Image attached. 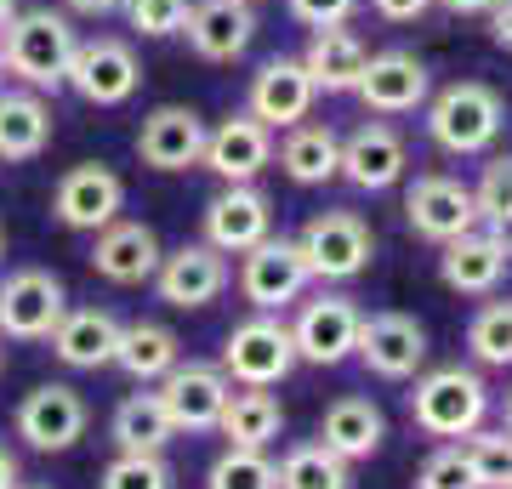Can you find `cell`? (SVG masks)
I'll return each mask as SVG.
<instances>
[{
  "label": "cell",
  "mask_w": 512,
  "mask_h": 489,
  "mask_svg": "<svg viewBox=\"0 0 512 489\" xmlns=\"http://www.w3.org/2000/svg\"><path fill=\"white\" fill-rule=\"evenodd\" d=\"M359 319L365 313L353 308V296H313V302H302V313H296L291 325V342H296V359L308 364H342L353 353V336H359Z\"/></svg>",
  "instance_id": "obj_16"
},
{
  "label": "cell",
  "mask_w": 512,
  "mask_h": 489,
  "mask_svg": "<svg viewBox=\"0 0 512 489\" xmlns=\"http://www.w3.org/2000/svg\"><path fill=\"white\" fill-rule=\"evenodd\" d=\"M143 69H137V52H131L126 40L114 35H97V40H80L69 57V74H63V86L74 97H86L97 109H114V103H126L131 91H137Z\"/></svg>",
  "instance_id": "obj_8"
},
{
  "label": "cell",
  "mask_w": 512,
  "mask_h": 489,
  "mask_svg": "<svg viewBox=\"0 0 512 489\" xmlns=\"http://www.w3.org/2000/svg\"><path fill=\"white\" fill-rule=\"evenodd\" d=\"M205 114L188 109V103H165L143 120L137 131V160L154 165V171H194L205 160Z\"/></svg>",
  "instance_id": "obj_15"
},
{
  "label": "cell",
  "mask_w": 512,
  "mask_h": 489,
  "mask_svg": "<svg viewBox=\"0 0 512 489\" xmlns=\"http://www.w3.org/2000/svg\"><path fill=\"white\" fill-rule=\"evenodd\" d=\"M365 63H370L365 40L353 35V29H342V23L336 29H313L308 52H302V69H308L313 91H353Z\"/></svg>",
  "instance_id": "obj_26"
},
{
  "label": "cell",
  "mask_w": 512,
  "mask_h": 489,
  "mask_svg": "<svg viewBox=\"0 0 512 489\" xmlns=\"http://www.w3.org/2000/svg\"><path fill=\"white\" fill-rule=\"evenodd\" d=\"M507 433H512V393H507Z\"/></svg>",
  "instance_id": "obj_50"
},
{
  "label": "cell",
  "mask_w": 512,
  "mask_h": 489,
  "mask_svg": "<svg viewBox=\"0 0 512 489\" xmlns=\"http://www.w3.org/2000/svg\"><path fill=\"white\" fill-rule=\"evenodd\" d=\"M0 74H6V63H0Z\"/></svg>",
  "instance_id": "obj_53"
},
{
  "label": "cell",
  "mask_w": 512,
  "mask_h": 489,
  "mask_svg": "<svg viewBox=\"0 0 512 489\" xmlns=\"http://www.w3.org/2000/svg\"><path fill=\"white\" fill-rule=\"evenodd\" d=\"M279 427H285V410H279V399L268 393V387H245V393H228V404H222V421L217 433L234 444V450H268L279 438Z\"/></svg>",
  "instance_id": "obj_30"
},
{
  "label": "cell",
  "mask_w": 512,
  "mask_h": 489,
  "mask_svg": "<svg viewBox=\"0 0 512 489\" xmlns=\"http://www.w3.org/2000/svg\"><path fill=\"white\" fill-rule=\"evenodd\" d=\"M296 370V342L291 325H279L274 313H256L245 325L228 330L222 342V376L239 387H279Z\"/></svg>",
  "instance_id": "obj_4"
},
{
  "label": "cell",
  "mask_w": 512,
  "mask_h": 489,
  "mask_svg": "<svg viewBox=\"0 0 512 489\" xmlns=\"http://www.w3.org/2000/svg\"><path fill=\"white\" fill-rule=\"evenodd\" d=\"M404 217H410V228L421 239L444 245V239L478 228V205H473V188L467 182L444 177V171H427V177H416L404 188Z\"/></svg>",
  "instance_id": "obj_13"
},
{
  "label": "cell",
  "mask_w": 512,
  "mask_h": 489,
  "mask_svg": "<svg viewBox=\"0 0 512 489\" xmlns=\"http://www.w3.org/2000/svg\"><path fill=\"white\" fill-rule=\"evenodd\" d=\"M274 160V131L262 126L251 109L228 114L217 131H205V171H217L222 182H256V171Z\"/></svg>",
  "instance_id": "obj_19"
},
{
  "label": "cell",
  "mask_w": 512,
  "mask_h": 489,
  "mask_svg": "<svg viewBox=\"0 0 512 489\" xmlns=\"http://www.w3.org/2000/svg\"><path fill=\"white\" fill-rule=\"evenodd\" d=\"M52 353L69 370H97V364H114V342H120V319L103 308H69L57 319V330L46 336Z\"/></svg>",
  "instance_id": "obj_25"
},
{
  "label": "cell",
  "mask_w": 512,
  "mask_h": 489,
  "mask_svg": "<svg viewBox=\"0 0 512 489\" xmlns=\"http://www.w3.org/2000/svg\"><path fill=\"white\" fill-rule=\"evenodd\" d=\"M302 256H308V273L313 279H330V285H348L370 268L376 256V239H370V222L359 211H319L308 217L302 228Z\"/></svg>",
  "instance_id": "obj_5"
},
{
  "label": "cell",
  "mask_w": 512,
  "mask_h": 489,
  "mask_svg": "<svg viewBox=\"0 0 512 489\" xmlns=\"http://www.w3.org/2000/svg\"><path fill=\"white\" fill-rule=\"evenodd\" d=\"M382 438H387V421L370 399H336L325 410V421H319V444L336 450L348 467L353 461H370V455L382 450Z\"/></svg>",
  "instance_id": "obj_27"
},
{
  "label": "cell",
  "mask_w": 512,
  "mask_h": 489,
  "mask_svg": "<svg viewBox=\"0 0 512 489\" xmlns=\"http://www.w3.org/2000/svg\"><path fill=\"white\" fill-rule=\"evenodd\" d=\"M120 12L131 18V29H137V35L165 40V35H177V29H183V18H188V0H126Z\"/></svg>",
  "instance_id": "obj_39"
},
{
  "label": "cell",
  "mask_w": 512,
  "mask_h": 489,
  "mask_svg": "<svg viewBox=\"0 0 512 489\" xmlns=\"http://www.w3.org/2000/svg\"><path fill=\"white\" fill-rule=\"evenodd\" d=\"M467 347H473L478 364L490 370H507L512 364V302H484L467 325Z\"/></svg>",
  "instance_id": "obj_34"
},
{
  "label": "cell",
  "mask_w": 512,
  "mask_h": 489,
  "mask_svg": "<svg viewBox=\"0 0 512 489\" xmlns=\"http://www.w3.org/2000/svg\"><path fill=\"white\" fill-rule=\"evenodd\" d=\"M18 489H52V484H18Z\"/></svg>",
  "instance_id": "obj_51"
},
{
  "label": "cell",
  "mask_w": 512,
  "mask_h": 489,
  "mask_svg": "<svg viewBox=\"0 0 512 489\" xmlns=\"http://www.w3.org/2000/svg\"><path fill=\"white\" fill-rule=\"evenodd\" d=\"M12 12H18V0H0V29L12 23Z\"/></svg>",
  "instance_id": "obj_48"
},
{
  "label": "cell",
  "mask_w": 512,
  "mask_h": 489,
  "mask_svg": "<svg viewBox=\"0 0 512 489\" xmlns=\"http://www.w3.org/2000/svg\"><path fill=\"white\" fill-rule=\"evenodd\" d=\"M353 91L370 114H416L427 103L433 80H427V63L416 52H376Z\"/></svg>",
  "instance_id": "obj_18"
},
{
  "label": "cell",
  "mask_w": 512,
  "mask_h": 489,
  "mask_svg": "<svg viewBox=\"0 0 512 489\" xmlns=\"http://www.w3.org/2000/svg\"><path fill=\"white\" fill-rule=\"evenodd\" d=\"M404 165H410V154H404L399 131L382 126V120H365L353 137H342V165H336V177H348L353 188H365V194H382V188H393V182L404 177Z\"/></svg>",
  "instance_id": "obj_22"
},
{
  "label": "cell",
  "mask_w": 512,
  "mask_h": 489,
  "mask_svg": "<svg viewBox=\"0 0 512 489\" xmlns=\"http://www.w3.org/2000/svg\"><path fill=\"white\" fill-rule=\"evenodd\" d=\"M74 46H80V35H74L69 18L52 12V6L12 12V23L0 29V63L18 74L29 91H63Z\"/></svg>",
  "instance_id": "obj_1"
},
{
  "label": "cell",
  "mask_w": 512,
  "mask_h": 489,
  "mask_svg": "<svg viewBox=\"0 0 512 489\" xmlns=\"http://www.w3.org/2000/svg\"><path fill=\"white\" fill-rule=\"evenodd\" d=\"M279 165H285L291 182L319 188V182H330L336 165H342V137H336L325 120H296V126L285 131V143H279Z\"/></svg>",
  "instance_id": "obj_28"
},
{
  "label": "cell",
  "mask_w": 512,
  "mask_h": 489,
  "mask_svg": "<svg viewBox=\"0 0 512 489\" xmlns=\"http://www.w3.org/2000/svg\"><path fill=\"white\" fill-rule=\"evenodd\" d=\"M439 6H444V12H456V18H484L495 0H439Z\"/></svg>",
  "instance_id": "obj_45"
},
{
  "label": "cell",
  "mask_w": 512,
  "mask_h": 489,
  "mask_svg": "<svg viewBox=\"0 0 512 489\" xmlns=\"http://www.w3.org/2000/svg\"><path fill=\"white\" fill-rule=\"evenodd\" d=\"M86 421H92L86 399L74 387H63V381H46L35 393H23V404H18V438L40 455L74 450L86 438Z\"/></svg>",
  "instance_id": "obj_10"
},
{
  "label": "cell",
  "mask_w": 512,
  "mask_h": 489,
  "mask_svg": "<svg viewBox=\"0 0 512 489\" xmlns=\"http://www.w3.org/2000/svg\"><path fill=\"white\" fill-rule=\"evenodd\" d=\"M154 290L171 308H211L222 290H228V256L211 245H177L171 256H160L154 268Z\"/></svg>",
  "instance_id": "obj_17"
},
{
  "label": "cell",
  "mask_w": 512,
  "mask_h": 489,
  "mask_svg": "<svg viewBox=\"0 0 512 489\" xmlns=\"http://www.w3.org/2000/svg\"><path fill=\"white\" fill-rule=\"evenodd\" d=\"M0 256H6V234H0Z\"/></svg>",
  "instance_id": "obj_52"
},
{
  "label": "cell",
  "mask_w": 512,
  "mask_h": 489,
  "mask_svg": "<svg viewBox=\"0 0 512 489\" xmlns=\"http://www.w3.org/2000/svg\"><path fill=\"white\" fill-rule=\"evenodd\" d=\"M427 6H433V0H370V12L387 18V23H416Z\"/></svg>",
  "instance_id": "obj_42"
},
{
  "label": "cell",
  "mask_w": 512,
  "mask_h": 489,
  "mask_svg": "<svg viewBox=\"0 0 512 489\" xmlns=\"http://www.w3.org/2000/svg\"><path fill=\"white\" fill-rule=\"evenodd\" d=\"M120 205H126V182L97 160L63 171V182H57V194H52L57 222H63V228H80V234L109 228V222L120 217Z\"/></svg>",
  "instance_id": "obj_14"
},
{
  "label": "cell",
  "mask_w": 512,
  "mask_h": 489,
  "mask_svg": "<svg viewBox=\"0 0 512 489\" xmlns=\"http://www.w3.org/2000/svg\"><path fill=\"white\" fill-rule=\"evenodd\" d=\"M0 489H18V455L0 444Z\"/></svg>",
  "instance_id": "obj_46"
},
{
  "label": "cell",
  "mask_w": 512,
  "mask_h": 489,
  "mask_svg": "<svg viewBox=\"0 0 512 489\" xmlns=\"http://www.w3.org/2000/svg\"><path fill=\"white\" fill-rule=\"evenodd\" d=\"M484 18H490V40L501 46V52H512V0H495Z\"/></svg>",
  "instance_id": "obj_43"
},
{
  "label": "cell",
  "mask_w": 512,
  "mask_h": 489,
  "mask_svg": "<svg viewBox=\"0 0 512 489\" xmlns=\"http://www.w3.org/2000/svg\"><path fill=\"white\" fill-rule=\"evenodd\" d=\"M473 205H478V222H495V217L512 211V154L484 165V177H478V188H473Z\"/></svg>",
  "instance_id": "obj_40"
},
{
  "label": "cell",
  "mask_w": 512,
  "mask_h": 489,
  "mask_svg": "<svg viewBox=\"0 0 512 489\" xmlns=\"http://www.w3.org/2000/svg\"><path fill=\"white\" fill-rule=\"evenodd\" d=\"M0 370H6V336H0Z\"/></svg>",
  "instance_id": "obj_49"
},
{
  "label": "cell",
  "mask_w": 512,
  "mask_h": 489,
  "mask_svg": "<svg viewBox=\"0 0 512 489\" xmlns=\"http://www.w3.org/2000/svg\"><path fill=\"white\" fill-rule=\"evenodd\" d=\"M183 35L205 63H234L256 35V12L251 0H188Z\"/></svg>",
  "instance_id": "obj_20"
},
{
  "label": "cell",
  "mask_w": 512,
  "mask_h": 489,
  "mask_svg": "<svg viewBox=\"0 0 512 489\" xmlns=\"http://www.w3.org/2000/svg\"><path fill=\"white\" fill-rule=\"evenodd\" d=\"M63 313H69L63 279L46 268H18L0 285V336L6 342H46Z\"/></svg>",
  "instance_id": "obj_7"
},
{
  "label": "cell",
  "mask_w": 512,
  "mask_h": 489,
  "mask_svg": "<svg viewBox=\"0 0 512 489\" xmlns=\"http://www.w3.org/2000/svg\"><path fill=\"white\" fill-rule=\"evenodd\" d=\"M279 489H353V467L325 444H296L285 461L274 467Z\"/></svg>",
  "instance_id": "obj_33"
},
{
  "label": "cell",
  "mask_w": 512,
  "mask_h": 489,
  "mask_svg": "<svg viewBox=\"0 0 512 489\" xmlns=\"http://www.w3.org/2000/svg\"><path fill=\"white\" fill-rule=\"evenodd\" d=\"M171 416H165L160 393H131V399H120V410H114V444L131 455H160L165 444H171Z\"/></svg>",
  "instance_id": "obj_32"
},
{
  "label": "cell",
  "mask_w": 512,
  "mask_h": 489,
  "mask_svg": "<svg viewBox=\"0 0 512 489\" xmlns=\"http://www.w3.org/2000/svg\"><path fill=\"white\" fill-rule=\"evenodd\" d=\"M461 450H467V461H473L478 489H512V433L507 427H495V433L473 427Z\"/></svg>",
  "instance_id": "obj_35"
},
{
  "label": "cell",
  "mask_w": 512,
  "mask_h": 489,
  "mask_svg": "<svg viewBox=\"0 0 512 489\" xmlns=\"http://www.w3.org/2000/svg\"><path fill=\"white\" fill-rule=\"evenodd\" d=\"M160 239L148 222H120L114 217L109 228H97V245H92V268L109 279V285H143L154 279L160 268Z\"/></svg>",
  "instance_id": "obj_24"
},
{
  "label": "cell",
  "mask_w": 512,
  "mask_h": 489,
  "mask_svg": "<svg viewBox=\"0 0 512 489\" xmlns=\"http://www.w3.org/2000/svg\"><path fill=\"white\" fill-rule=\"evenodd\" d=\"M183 359V342L171 336L154 319H137V325H120V342H114V364L126 370L131 381H160L171 364Z\"/></svg>",
  "instance_id": "obj_31"
},
{
  "label": "cell",
  "mask_w": 512,
  "mask_h": 489,
  "mask_svg": "<svg viewBox=\"0 0 512 489\" xmlns=\"http://www.w3.org/2000/svg\"><path fill=\"white\" fill-rule=\"evenodd\" d=\"M359 12V0H291V18L308 23V29H336Z\"/></svg>",
  "instance_id": "obj_41"
},
{
  "label": "cell",
  "mask_w": 512,
  "mask_h": 489,
  "mask_svg": "<svg viewBox=\"0 0 512 489\" xmlns=\"http://www.w3.org/2000/svg\"><path fill=\"white\" fill-rule=\"evenodd\" d=\"M501 126H507V103L484 80H456L427 103V137L444 154H484V148H495Z\"/></svg>",
  "instance_id": "obj_2"
},
{
  "label": "cell",
  "mask_w": 512,
  "mask_h": 489,
  "mask_svg": "<svg viewBox=\"0 0 512 489\" xmlns=\"http://www.w3.org/2000/svg\"><path fill=\"white\" fill-rule=\"evenodd\" d=\"M313 97H319V91H313L302 57H268L251 80V114L268 131H291L296 120H308Z\"/></svg>",
  "instance_id": "obj_21"
},
{
  "label": "cell",
  "mask_w": 512,
  "mask_h": 489,
  "mask_svg": "<svg viewBox=\"0 0 512 489\" xmlns=\"http://www.w3.org/2000/svg\"><path fill=\"white\" fill-rule=\"evenodd\" d=\"M52 143V109L40 91H0V160H35Z\"/></svg>",
  "instance_id": "obj_29"
},
{
  "label": "cell",
  "mask_w": 512,
  "mask_h": 489,
  "mask_svg": "<svg viewBox=\"0 0 512 489\" xmlns=\"http://www.w3.org/2000/svg\"><path fill=\"white\" fill-rule=\"evenodd\" d=\"M439 251H444L439 273L456 296H495V285H501V273H507V262H512V256L495 245L490 228H467V234L444 239Z\"/></svg>",
  "instance_id": "obj_23"
},
{
  "label": "cell",
  "mask_w": 512,
  "mask_h": 489,
  "mask_svg": "<svg viewBox=\"0 0 512 489\" xmlns=\"http://www.w3.org/2000/svg\"><path fill=\"white\" fill-rule=\"evenodd\" d=\"M97 489H171V467H165V455L120 450L109 467H103V484Z\"/></svg>",
  "instance_id": "obj_37"
},
{
  "label": "cell",
  "mask_w": 512,
  "mask_h": 489,
  "mask_svg": "<svg viewBox=\"0 0 512 489\" xmlns=\"http://www.w3.org/2000/svg\"><path fill=\"white\" fill-rule=\"evenodd\" d=\"M416 489H478L467 450H461V444H444V450H433L427 461H421V472H416Z\"/></svg>",
  "instance_id": "obj_38"
},
{
  "label": "cell",
  "mask_w": 512,
  "mask_h": 489,
  "mask_svg": "<svg viewBox=\"0 0 512 489\" xmlns=\"http://www.w3.org/2000/svg\"><path fill=\"white\" fill-rule=\"evenodd\" d=\"M205 489H279L274 484V461L262 450H228L211 461V472H205Z\"/></svg>",
  "instance_id": "obj_36"
},
{
  "label": "cell",
  "mask_w": 512,
  "mask_h": 489,
  "mask_svg": "<svg viewBox=\"0 0 512 489\" xmlns=\"http://www.w3.org/2000/svg\"><path fill=\"white\" fill-rule=\"evenodd\" d=\"M353 353L365 359L370 376L410 381L421 364H427V330H421V319H410V313H370V319H359Z\"/></svg>",
  "instance_id": "obj_11"
},
{
  "label": "cell",
  "mask_w": 512,
  "mask_h": 489,
  "mask_svg": "<svg viewBox=\"0 0 512 489\" xmlns=\"http://www.w3.org/2000/svg\"><path fill=\"white\" fill-rule=\"evenodd\" d=\"M484 416H490V387H484L478 370L444 364V370L416 376L410 421H416L427 438H467L473 427H484Z\"/></svg>",
  "instance_id": "obj_3"
},
{
  "label": "cell",
  "mask_w": 512,
  "mask_h": 489,
  "mask_svg": "<svg viewBox=\"0 0 512 489\" xmlns=\"http://www.w3.org/2000/svg\"><path fill=\"white\" fill-rule=\"evenodd\" d=\"M63 6H69V12H80V18H114L126 0H63Z\"/></svg>",
  "instance_id": "obj_44"
},
{
  "label": "cell",
  "mask_w": 512,
  "mask_h": 489,
  "mask_svg": "<svg viewBox=\"0 0 512 489\" xmlns=\"http://www.w3.org/2000/svg\"><path fill=\"white\" fill-rule=\"evenodd\" d=\"M308 285H313L308 256H302V245L285 239V234L256 239L251 251H245V262H239V296H245L256 313H279Z\"/></svg>",
  "instance_id": "obj_6"
},
{
  "label": "cell",
  "mask_w": 512,
  "mask_h": 489,
  "mask_svg": "<svg viewBox=\"0 0 512 489\" xmlns=\"http://www.w3.org/2000/svg\"><path fill=\"white\" fill-rule=\"evenodd\" d=\"M490 234H495V245H501V251L512 256V211H507V217H495V222H490Z\"/></svg>",
  "instance_id": "obj_47"
},
{
  "label": "cell",
  "mask_w": 512,
  "mask_h": 489,
  "mask_svg": "<svg viewBox=\"0 0 512 489\" xmlns=\"http://www.w3.org/2000/svg\"><path fill=\"white\" fill-rule=\"evenodd\" d=\"M274 234V205L256 182H222V194L205 205V245L222 256H245L256 239Z\"/></svg>",
  "instance_id": "obj_12"
},
{
  "label": "cell",
  "mask_w": 512,
  "mask_h": 489,
  "mask_svg": "<svg viewBox=\"0 0 512 489\" xmlns=\"http://www.w3.org/2000/svg\"><path fill=\"white\" fill-rule=\"evenodd\" d=\"M234 393V381L222 376V364H171L160 376V404L171 416V433H211L222 421V404Z\"/></svg>",
  "instance_id": "obj_9"
}]
</instances>
